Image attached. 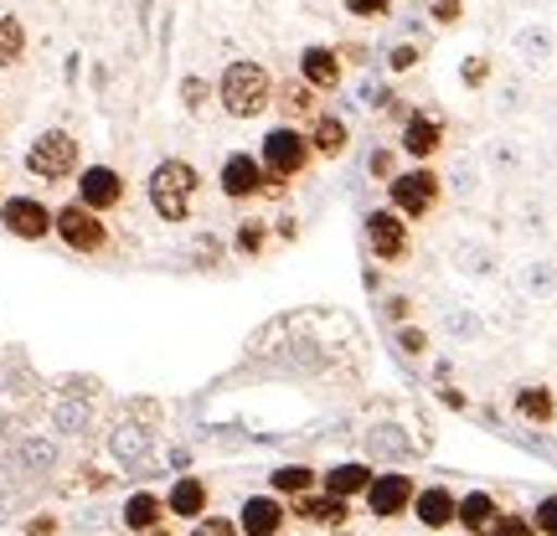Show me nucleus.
I'll return each mask as SVG.
<instances>
[{
    "instance_id": "35",
    "label": "nucleus",
    "mask_w": 557,
    "mask_h": 536,
    "mask_svg": "<svg viewBox=\"0 0 557 536\" xmlns=\"http://www.w3.org/2000/svg\"><path fill=\"white\" fill-rule=\"evenodd\" d=\"M145 444H150V434H145V428H120V438H114V454H120V459H139V454H145Z\"/></svg>"
},
{
    "instance_id": "32",
    "label": "nucleus",
    "mask_w": 557,
    "mask_h": 536,
    "mask_svg": "<svg viewBox=\"0 0 557 536\" xmlns=\"http://www.w3.org/2000/svg\"><path fill=\"white\" fill-rule=\"evenodd\" d=\"M367 171H372V180H382V186H387V180L398 176V150H393V145H377V150H372V160H367Z\"/></svg>"
},
{
    "instance_id": "7",
    "label": "nucleus",
    "mask_w": 557,
    "mask_h": 536,
    "mask_svg": "<svg viewBox=\"0 0 557 536\" xmlns=\"http://www.w3.org/2000/svg\"><path fill=\"white\" fill-rule=\"evenodd\" d=\"M361 238H367V253L377 263H408L413 259V227L408 217H398L393 207H377L361 217Z\"/></svg>"
},
{
    "instance_id": "46",
    "label": "nucleus",
    "mask_w": 557,
    "mask_h": 536,
    "mask_svg": "<svg viewBox=\"0 0 557 536\" xmlns=\"http://www.w3.org/2000/svg\"><path fill=\"white\" fill-rule=\"evenodd\" d=\"M145 536H171V526H165V521H160V526H156V532H145Z\"/></svg>"
},
{
    "instance_id": "11",
    "label": "nucleus",
    "mask_w": 557,
    "mask_h": 536,
    "mask_svg": "<svg viewBox=\"0 0 557 536\" xmlns=\"http://www.w3.org/2000/svg\"><path fill=\"white\" fill-rule=\"evenodd\" d=\"M0 227L21 242H41L52 238V207L37 197H5L0 201Z\"/></svg>"
},
{
    "instance_id": "36",
    "label": "nucleus",
    "mask_w": 557,
    "mask_h": 536,
    "mask_svg": "<svg viewBox=\"0 0 557 536\" xmlns=\"http://www.w3.org/2000/svg\"><path fill=\"white\" fill-rule=\"evenodd\" d=\"M459 83H465V88H485V83H491V58H465V67H459Z\"/></svg>"
},
{
    "instance_id": "13",
    "label": "nucleus",
    "mask_w": 557,
    "mask_h": 536,
    "mask_svg": "<svg viewBox=\"0 0 557 536\" xmlns=\"http://www.w3.org/2000/svg\"><path fill=\"white\" fill-rule=\"evenodd\" d=\"M455 511H459V496L449 490V485H418L413 511H408V516H413L429 536H438V532L455 526Z\"/></svg>"
},
{
    "instance_id": "15",
    "label": "nucleus",
    "mask_w": 557,
    "mask_h": 536,
    "mask_svg": "<svg viewBox=\"0 0 557 536\" xmlns=\"http://www.w3.org/2000/svg\"><path fill=\"white\" fill-rule=\"evenodd\" d=\"M218 186H222V197H227V201H253V197H259V186H263L259 155H248V150H233V155L222 160Z\"/></svg>"
},
{
    "instance_id": "24",
    "label": "nucleus",
    "mask_w": 557,
    "mask_h": 536,
    "mask_svg": "<svg viewBox=\"0 0 557 536\" xmlns=\"http://www.w3.org/2000/svg\"><path fill=\"white\" fill-rule=\"evenodd\" d=\"M315 485H320V470H310V464H278L274 475H269V490L284 500L305 496V490H315Z\"/></svg>"
},
{
    "instance_id": "14",
    "label": "nucleus",
    "mask_w": 557,
    "mask_h": 536,
    "mask_svg": "<svg viewBox=\"0 0 557 536\" xmlns=\"http://www.w3.org/2000/svg\"><path fill=\"white\" fill-rule=\"evenodd\" d=\"M78 201L109 217V212L124 201V176L114 171V165H83L78 171Z\"/></svg>"
},
{
    "instance_id": "1",
    "label": "nucleus",
    "mask_w": 557,
    "mask_h": 536,
    "mask_svg": "<svg viewBox=\"0 0 557 536\" xmlns=\"http://www.w3.org/2000/svg\"><path fill=\"white\" fill-rule=\"evenodd\" d=\"M218 103L233 114V120H259L263 109L274 103V73L253 58L227 62L222 78H218Z\"/></svg>"
},
{
    "instance_id": "16",
    "label": "nucleus",
    "mask_w": 557,
    "mask_h": 536,
    "mask_svg": "<svg viewBox=\"0 0 557 536\" xmlns=\"http://www.w3.org/2000/svg\"><path fill=\"white\" fill-rule=\"evenodd\" d=\"M299 78L310 83L315 94H336L341 83H346V62H341L336 47H320V41H310V47L299 52Z\"/></svg>"
},
{
    "instance_id": "47",
    "label": "nucleus",
    "mask_w": 557,
    "mask_h": 536,
    "mask_svg": "<svg viewBox=\"0 0 557 536\" xmlns=\"http://www.w3.org/2000/svg\"><path fill=\"white\" fill-rule=\"evenodd\" d=\"M331 536H351V532H346V526H341V532H331Z\"/></svg>"
},
{
    "instance_id": "21",
    "label": "nucleus",
    "mask_w": 557,
    "mask_h": 536,
    "mask_svg": "<svg viewBox=\"0 0 557 536\" xmlns=\"http://www.w3.org/2000/svg\"><path fill=\"white\" fill-rule=\"evenodd\" d=\"M511 408H517V417L537 423V428H553L557 423V392L547 387V382H527V387H517Z\"/></svg>"
},
{
    "instance_id": "33",
    "label": "nucleus",
    "mask_w": 557,
    "mask_h": 536,
    "mask_svg": "<svg viewBox=\"0 0 557 536\" xmlns=\"http://www.w3.org/2000/svg\"><path fill=\"white\" fill-rule=\"evenodd\" d=\"M532 526H537V536H557V490L532 506Z\"/></svg>"
},
{
    "instance_id": "23",
    "label": "nucleus",
    "mask_w": 557,
    "mask_h": 536,
    "mask_svg": "<svg viewBox=\"0 0 557 536\" xmlns=\"http://www.w3.org/2000/svg\"><path fill=\"white\" fill-rule=\"evenodd\" d=\"M274 99H278V109H284V114H289V120H315L320 109H315V88H310V83L305 78H295V83H274Z\"/></svg>"
},
{
    "instance_id": "39",
    "label": "nucleus",
    "mask_w": 557,
    "mask_h": 536,
    "mask_svg": "<svg viewBox=\"0 0 557 536\" xmlns=\"http://www.w3.org/2000/svg\"><path fill=\"white\" fill-rule=\"evenodd\" d=\"M459 16H465V0H434V5H429V21H434V26H459Z\"/></svg>"
},
{
    "instance_id": "9",
    "label": "nucleus",
    "mask_w": 557,
    "mask_h": 536,
    "mask_svg": "<svg viewBox=\"0 0 557 536\" xmlns=\"http://www.w3.org/2000/svg\"><path fill=\"white\" fill-rule=\"evenodd\" d=\"M444 139H449V124L438 120V114L408 109V120H403V129H398V155H408L413 165H429V160H438Z\"/></svg>"
},
{
    "instance_id": "4",
    "label": "nucleus",
    "mask_w": 557,
    "mask_h": 536,
    "mask_svg": "<svg viewBox=\"0 0 557 536\" xmlns=\"http://www.w3.org/2000/svg\"><path fill=\"white\" fill-rule=\"evenodd\" d=\"M52 238H58L62 248L83 253V259H99L103 248H109V222H103V212H94V207L67 201V207L52 212Z\"/></svg>"
},
{
    "instance_id": "8",
    "label": "nucleus",
    "mask_w": 557,
    "mask_h": 536,
    "mask_svg": "<svg viewBox=\"0 0 557 536\" xmlns=\"http://www.w3.org/2000/svg\"><path fill=\"white\" fill-rule=\"evenodd\" d=\"M413 496H418V479L408 470H382V475H372L361 500H367V516L372 521H403L413 511Z\"/></svg>"
},
{
    "instance_id": "6",
    "label": "nucleus",
    "mask_w": 557,
    "mask_h": 536,
    "mask_svg": "<svg viewBox=\"0 0 557 536\" xmlns=\"http://www.w3.org/2000/svg\"><path fill=\"white\" fill-rule=\"evenodd\" d=\"M78 155H83V145L67 135V129H41V135L26 145V171L37 180H67L83 171Z\"/></svg>"
},
{
    "instance_id": "22",
    "label": "nucleus",
    "mask_w": 557,
    "mask_h": 536,
    "mask_svg": "<svg viewBox=\"0 0 557 536\" xmlns=\"http://www.w3.org/2000/svg\"><path fill=\"white\" fill-rule=\"evenodd\" d=\"M124 526L135 536H145V532H156L160 521H165V496H156V490H135V496L124 500Z\"/></svg>"
},
{
    "instance_id": "34",
    "label": "nucleus",
    "mask_w": 557,
    "mask_h": 536,
    "mask_svg": "<svg viewBox=\"0 0 557 536\" xmlns=\"http://www.w3.org/2000/svg\"><path fill=\"white\" fill-rule=\"evenodd\" d=\"M207 99H212V83L207 78H181V103L197 114V109H207Z\"/></svg>"
},
{
    "instance_id": "3",
    "label": "nucleus",
    "mask_w": 557,
    "mask_h": 536,
    "mask_svg": "<svg viewBox=\"0 0 557 536\" xmlns=\"http://www.w3.org/2000/svg\"><path fill=\"white\" fill-rule=\"evenodd\" d=\"M444 201V180H438L434 165H413V171H398L387 180V207L408 222H423Z\"/></svg>"
},
{
    "instance_id": "40",
    "label": "nucleus",
    "mask_w": 557,
    "mask_h": 536,
    "mask_svg": "<svg viewBox=\"0 0 557 536\" xmlns=\"http://www.w3.org/2000/svg\"><path fill=\"white\" fill-rule=\"evenodd\" d=\"M517 47H521V52H527L532 62H547V52H553V41L542 37V32H521Z\"/></svg>"
},
{
    "instance_id": "38",
    "label": "nucleus",
    "mask_w": 557,
    "mask_h": 536,
    "mask_svg": "<svg viewBox=\"0 0 557 536\" xmlns=\"http://www.w3.org/2000/svg\"><path fill=\"white\" fill-rule=\"evenodd\" d=\"M191 536H238V521L233 516H201V521H191Z\"/></svg>"
},
{
    "instance_id": "12",
    "label": "nucleus",
    "mask_w": 557,
    "mask_h": 536,
    "mask_svg": "<svg viewBox=\"0 0 557 536\" xmlns=\"http://www.w3.org/2000/svg\"><path fill=\"white\" fill-rule=\"evenodd\" d=\"M289 532V506L284 496H248L238 511V536H284Z\"/></svg>"
},
{
    "instance_id": "20",
    "label": "nucleus",
    "mask_w": 557,
    "mask_h": 536,
    "mask_svg": "<svg viewBox=\"0 0 557 536\" xmlns=\"http://www.w3.org/2000/svg\"><path fill=\"white\" fill-rule=\"evenodd\" d=\"M305 135H310V150H315L320 160H341L346 155V145H351V124L341 120V114H325V109H320Z\"/></svg>"
},
{
    "instance_id": "2",
    "label": "nucleus",
    "mask_w": 557,
    "mask_h": 536,
    "mask_svg": "<svg viewBox=\"0 0 557 536\" xmlns=\"http://www.w3.org/2000/svg\"><path fill=\"white\" fill-rule=\"evenodd\" d=\"M197 191H201V176L191 160H160L150 180H145V197L156 207L160 222H186L191 207H197Z\"/></svg>"
},
{
    "instance_id": "41",
    "label": "nucleus",
    "mask_w": 557,
    "mask_h": 536,
    "mask_svg": "<svg viewBox=\"0 0 557 536\" xmlns=\"http://www.w3.org/2000/svg\"><path fill=\"white\" fill-rule=\"evenodd\" d=\"M259 197H269V201H289V176H274V171H263Z\"/></svg>"
},
{
    "instance_id": "44",
    "label": "nucleus",
    "mask_w": 557,
    "mask_h": 536,
    "mask_svg": "<svg viewBox=\"0 0 557 536\" xmlns=\"http://www.w3.org/2000/svg\"><path fill=\"white\" fill-rule=\"evenodd\" d=\"M438 402H444V408H455V413H465V408H470V402L459 398V387H444V392H438Z\"/></svg>"
},
{
    "instance_id": "37",
    "label": "nucleus",
    "mask_w": 557,
    "mask_h": 536,
    "mask_svg": "<svg viewBox=\"0 0 557 536\" xmlns=\"http://www.w3.org/2000/svg\"><path fill=\"white\" fill-rule=\"evenodd\" d=\"M341 5H346V16H357V21H382L393 11V0H341Z\"/></svg>"
},
{
    "instance_id": "31",
    "label": "nucleus",
    "mask_w": 557,
    "mask_h": 536,
    "mask_svg": "<svg viewBox=\"0 0 557 536\" xmlns=\"http://www.w3.org/2000/svg\"><path fill=\"white\" fill-rule=\"evenodd\" d=\"M88 402H58V434H83L88 428Z\"/></svg>"
},
{
    "instance_id": "28",
    "label": "nucleus",
    "mask_w": 557,
    "mask_h": 536,
    "mask_svg": "<svg viewBox=\"0 0 557 536\" xmlns=\"http://www.w3.org/2000/svg\"><path fill=\"white\" fill-rule=\"evenodd\" d=\"M491 536H537V526H532V511H500L496 526H491Z\"/></svg>"
},
{
    "instance_id": "27",
    "label": "nucleus",
    "mask_w": 557,
    "mask_h": 536,
    "mask_svg": "<svg viewBox=\"0 0 557 536\" xmlns=\"http://www.w3.org/2000/svg\"><path fill=\"white\" fill-rule=\"evenodd\" d=\"M26 58V26L16 16H0V67H16Z\"/></svg>"
},
{
    "instance_id": "25",
    "label": "nucleus",
    "mask_w": 557,
    "mask_h": 536,
    "mask_svg": "<svg viewBox=\"0 0 557 536\" xmlns=\"http://www.w3.org/2000/svg\"><path fill=\"white\" fill-rule=\"evenodd\" d=\"M269 238H274V227L263 217H243L238 233H233V253H238V259H263V253H269Z\"/></svg>"
},
{
    "instance_id": "45",
    "label": "nucleus",
    "mask_w": 557,
    "mask_h": 536,
    "mask_svg": "<svg viewBox=\"0 0 557 536\" xmlns=\"http://www.w3.org/2000/svg\"><path fill=\"white\" fill-rule=\"evenodd\" d=\"M278 238L295 242V238H299V222H295V217H284V222H278Z\"/></svg>"
},
{
    "instance_id": "19",
    "label": "nucleus",
    "mask_w": 557,
    "mask_h": 536,
    "mask_svg": "<svg viewBox=\"0 0 557 536\" xmlns=\"http://www.w3.org/2000/svg\"><path fill=\"white\" fill-rule=\"evenodd\" d=\"M372 464L367 459H341V464H331L325 475H320V490H331V496H341V500H361L367 496V485H372Z\"/></svg>"
},
{
    "instance_id": "17",
    "label": "nucleus",
    "mask_w": 557,
    "mask_h": 536,
    "mask_svg": "<svg viewBox=\"0 0 557 536\" xmlns=\"http://www.w3.org/2000/svg\"><path fill=\"white\" fill-rule=\"evenodd\" d=\"M212 511V485L201 475H181L176 485H171V496H165V516L176 521H201Z\"/></svg>"
},
{
    "instance_id": "30",
    "label": "nucleus",
    "mask_w": 557,
    "mask_h": 536,
    "mask_svg": "<svg viewBox=\"0 0 557 536\" xmlns=\"http://www.w3.org/2000/svg\"><path fill=\"white\" fill-rule=\"evenodd\" d=\"M418 62H423V47H418V41H398V47H387V73H413Z\"/></svg>"
},
{
    "instance_id": "10",
    "label": "nucleus",
    "mask_w": 557,
    "mask_h": 536,
    "mask_svg": "<svg viewBox=\"0 0 557 536\" xmlns=\"http://www.w3.org/2000/svg\"><path fill=\"white\" fill-rule=\"evenodd\" d=\"M351 516H357V500H341L331 490H320V485L289 500V521H305V526H320V532H341Z\"/></svg>"
},
{
    "instance_id": "42",
    "label": "nucleus",
    "mask_w": 557,
    "mask_h": 536,
    "mask_svg": "<svg viewBox=\"0 0 557 536\" xmlns=\"http://www.w3.org/2000/svg\"><path fill=\"white\" fill-rule=\"evenodd\" d=\"M382 310H387V320H393V325H403V320L413 315V299H408V295H387V299H382Z\"/></svg>"
},
{
    "instance_id": "43",
    "label": "nucleus",
    "mask_w": 557,
    "mask_h": 536,
    "mask_svg": "<svg viewBox=\"0 0 557 536\" xmlns=\"http://www.w3.org/2000/svg\"><path fill=\"white\" fill-rule=\"evenodd\" d=\"M26 536H58V521H52V516H37L32 526H26Z\"/></svg>"
},
{
    "instance_id": "26",
    "label": "nucleus",
    "mask_w": 557,
    "mask_h": 536,
    "mask_svg": "<svg viewBox=\"0 0 557 536\" xmlns=\"http://www.w3.org/2000/svg\"><path fill=\"white\" fill-rule=\"evenodd\" d=\"M52 464H58L52 438H26L16 449V470H26V475H52Z\"/></svg>"
},
{
    "instance_id": "5",
    "label": "nucleus",
    "mask_w": 557,
    "mask_h": 536,
    "mask_svg": "<svg viewBox=\"0 0 557 536\" xmlns=\"http://www.w3.org/2000/svg\"><path fill=\"white\" fill-rule=\"evenodd\" d=\"M259 165L274 171V176H305L315 165V150H310V135L299 124H274L269 135L259 139Z\"/></svg>"
},
{
    "instance_id": "18",
    "label": "nucleus",
    "mask_w": 557,
    "mask_h": 536,
    "mask_svg": "<svg viewBox=\"0 0 557 536\" xmlns=\"http://www.w3.org/2000/svg\"><path fill=\"white\" fill-rule=\"evenodd\" d=\"M500 511H506V506L496 500V490H465V496H459V511H455V526L465 536H491Z\"/></svg>"
},
{
    "instance_id": "29",
    "label": "nucleus",
    "mask_w": 557,
    "mask_h": 536,
    "mask_svg": "<svg viewBox=\"0 0 557 536\" xmlns=\"http://www.w3.org/2000/svg\"><path fill=\"white\" fill-rule=\"evenodd\" d=\"M398 351H403L408 361L429 357V331H423V325H408V320H403V325H398Z\"/></svg>"
}]
</instances>
